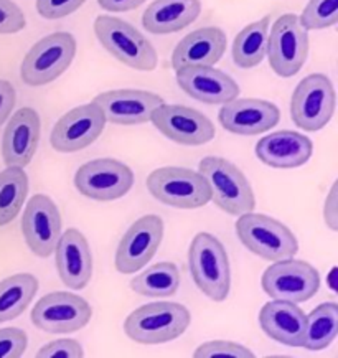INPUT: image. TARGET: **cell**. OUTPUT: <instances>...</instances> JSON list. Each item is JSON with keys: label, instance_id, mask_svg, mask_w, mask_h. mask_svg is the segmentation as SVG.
I'll use <instances>...</instances> for the list:
<instances>
[{"label": "cell", "instance_id": "44dd1931", "mask_svg": "<svg viewBox=\"0 0 338 358\" xmlns=\"http://www.w3.org/2000/svg\"><path fill=\"white\" fill-rule=\"evenodd\" d=\"M177 83L190 98L205 104H225L240 94L237 83L213 66L180 68Z\"/></svg>", "mask_w": 338, "mask_h": 358}, {"label": "cell", "instance_id": "83f0119b", "mask_svg": "<svg viewBox=\"0 0 338 358\" xmlns=\"http://www.w3.org/2000/svg\"><path fill=\"white\" fill-rule=\"evenodd\" d=\"M180 287V271L173 263H157L131 281V289L145 297H170Z\"/></svg>", "mask_w": 338, "mask_h": 358}, {"label": "cell", "instance_id": "52a82bcc", "mask_svg": "<svg viewBox=\"0 0 338 358\" xmlns=\"http://www.w3.org/2000/svg\"><path fill=\"white\" fill-rule=\"evenodd\" d=\"M147 188L155 200L180 210L202 208L212 200L207 178L185 167L157 169L147 177Z\"/></svg>", "mask_w": 338, "mask_h": 358}, {"label": "cell", "instance_id": "1f68e13d", "mask_svg": "<svg viewBox=\"0 0 338 358\" xmlns=\"http://www.w3.org/2000/svg\"><path fill=\"white\" fill-rule=\"evenodd\" d=\"M195 358H214V357H228V358H254V353L240 343L228 341H212L205 342L196 348L193 353Z\"/></svg>", "mask_w": 338, "mask_h": 358}, {"label": "cell", "instance_id": "30bf717a", "mask_svg": "<svg viewBox=\"0 0 338 358\" xmlns=\"http://www.w3.org/2000/svg\"><path fill=\"white\" fill-rule=\"evenodd\" d=\"M261 284L264 292L272 299L300 304L317 294L321 274L307 261L289 258L274 261V264L264 271Z\"/></svg>", "mask_w": 338, "mask_h": 358}, {"label": "cell", "instance_id": "3957f363", "mask_svg": "<svg viewBox=\"0 0 338 358\" xmlns=\"http://www.w3.org/2000/svg\"><path fill=\"white\" fill-rule=\"evenodd\" d=\"M94 34L114 58L132 70L152 71L157 66L159 58L154 45L122 18L99 15L94 20Z\"/></svg>", "mask_w": 338, "mask_h": 358}, {"label": "cell", "instance_id": "9c48e42d", "mask_svg": "<svg viewBox=\"0 0 338 358\" xmlns=\"http://www.w3.org/2000/svg\"><path fill=\"white\" fill-rule=\"evenodd\" d=\"M337 94L330 78L321 73L305 76L291 99V116L299 129L315 132L330 122L335 113Z\"/></svg>", "mask_w": 338, "mask_h": 358}, {"label": "cell", "instance_id": "4fadbf2b", "mask_svg": "<svg viewBox=\"0 0 338 358\" xmlns=\"http://www.w3.org/2000/svg\"><path fill=\"white\" fill-rule=\"evenodd\" d=\"M106 122L98 104H81L58 119L50 136V142L58 152H78L99 139Z\"/></svg>", "mask_w": 338, "mask_h": 358}, {"label": "cell", "instance_id": "ac0fdd59", "mask_svg": "<svg viewBox=\"0 0 338 358\" xmlns=\"http://www.w3.org/2000/svg\"><path fill=\"white\" fill-rule=\"evenodd\" d=\"M93 103L101 108L106 121L119 126H135L149 122L163 99L150 91L114 90L98 94Z\"/></svg>", "mask_w": 338, "mask_h": 358}, {"label": "cell", "instance_id": "74e56055", "mask_svg": "<svg viewBox=\"0 0 338 358\" xmlns=\"http://www.w3.org/2000/svg\"><path fill=\"white\" fill-rule=\"evenodd\" d=\"M15 101L17 94L12 83L0 80V126L7 121L8 116H10L13 108H15Z\"/></svg>", "mask_w": 338, "mask_h": 358}, {"label": "cell", "instance_id": "ffe728a7", "mask_svg": "<svg viewBox=\"0 0 338 358\" xmlns=\"http://www.w3.org/2000/svg\"><path fill=\"white\" fill-rule=\"evenodd\" d=\"M42 122L35 109L22 108L8 121L2 139V157L7 167H27L38 147Z\"/></svg>", "mask_w": 338, "mask_h": 358}, {"label": "cell", "instance_id": "5b68a950", "mask_svg": "<svg viewBox=\"0 0 338 358\" xmlns=\"http://www.w3.org/2000/svg\"><path fill=\"white\" fill-rule=\"evenodd\" d=\"M198 172L207 178L212 200L218 208L235 217L253 212L256 206L253 187L235 164L223 157H205L198 165Z\"/></svg>", "mask_w": 338, "mask_h": 358}, {"label": "cell", "instance_id": "d6a6232c", "mask_svg": "<svg viewBox=\"0 0 338 358\" xmlns=\"http://www.w3.org/2000/svg\"><path fill=\"white\" fill-rule=\"evenodd\" d=\"M29 338L22 329H0V358H20L27 350Z\"/></svg>", "mask_w": 338, "mask_h": 358}, {"label": "cell", "instance_id": "4316f807", "mask_svg": "<svg viewBox=\"0 0 338 358\" xmlns=\"http://www.w3.org/2000/svg\"><path fill=\"white\" fill-rule=\"evenodd\" d=\"M269 25H271V17L266 15L261 20L244 27L236 35L231 50L233 62L236 63V66L251 70L263 62L267 52Z\"/></svg>", "mask_w": 338, "mask_h": 358}, {"label": "cell", "instance_id": "8992f818", "mask_svg": "<svg viewBox=\"0 0 338 358\" xmlns=\"http://www.w3.org/2000/svg\"><path fill=\"white\" fill-rule=\"evenodd\" d=\"M76 40L68 31L38 40L25 55L20 66V78L29 86H45L58 80L75 59Z\"/></svg>", "mask_w": 338, "mask_h": 358}, {"label": "cell", "instance_id": "484cf974", "mask_svg": "<svg viewBox=\"0 0 338 358\" xmlns=\"http://www.w3.org/2000/svg\"><path fill=\"white\" fill-rule=\"evenodd\" d=\"M38 291V279L34 274H13L0 281V324L17 319L31 304Z\"/></svg>", "mask_w": 338, "mask_h": 358}, {"label": "cell", "instance_id": "d590c367", "mask_svg": "<svg viewBox=\"0 0 338 358\" xmlns=\"http://www.w3.org/2000/svg\"><path fill=\"white\" fill-rule=\"evenodd\" d=\"M86 0H36V10L43 18L58 20L75 13Z\"/></svg>", "mask_w": 338, "mask_h": 358}, {"label": "cell", "instance_id": "8d00e7d4", "mask_svg": "<svg viewBox=\"0 0 338 358\" xmlns=\"http://www.w3.org/2000/svg\"><path fill=\"white\" fill-rule=\"evenodd\" d=\"M323 222L332 231L338 229V183L335 182L323 203Z\"/></svg>", "mask_w": 338, "mask_h": 358}, {"label": "cell", "instance_id": "e575fe53", "mask_svg": "<svg viewBox=\"0 0 338 358\" xmlns=\"http://www.w3.org/2000/svg\"><path fill=\"white\" fill-rule=\"evenodd\" d=\"M84 357L83 347L75 338H59L47 343L36 352V358H81Z\"/></svg>", "mask_w": 338, "mask_h": 358}, {"label": "cell", "instance_id": "277c9868", "mask_svg": "<svg viewBox=\"0 0 338 358\" xmlns=\"http://www.w3.org/2000/svg\"><path fill=\"white\" fill-rule=\"evenodd\" d=\"M236 233L241 243L266 261L294 258L299 241L294 233L279 220L261 213H243L236 222Z\"/></svg>", "mask_w": 338, "mask_h": 358}, {"label": "cell", "instance_id": "cb8c5ba5", "mask_svg": "<svg viewBox=\"0 0 338 358\" xmlns=\"http://www.w3.org/2000/svg\"><path fill=\"white\" fill-rule=\"evenodd\" d=\"M259 325L272 341L287 347H302L307 315L294 302L272 299L259 310Z\"/></svg>", "mask_w": 338, "mask_h": 358}, {"label": "cell", "instance_id": "8fae6325", "mask_svg": "<svg viewBox=\"0 0 338 358\" xmlns=\"http://www.w3.org/2000/svg\"><path fill=\"white\" fill-rule=\"evenodd\" d=\"M134 185V173L116 159H96L78 169L75 187L81 195L98 201H112L127 195Z\"/></svg>", "mask_w": 338, "mask_h": 358}, {"label": "cell", "instance_id": "5bb4252c", "mask_svg": "<svg viewBox=\"0 0 338 358\" xmlns=\"http://www.w3.org/2000/svg\"><path fill=\"white\" fill-rule=\"evenodd\" d=\"M163 240V220L145 215L129 227L116 251V269L121 274L137 273L154 258Z\"/></svg>", "mask_w": 338, "mask_h": 358}, {"label": "cell", "instance_id": "d6986e66", "mask_svg": "<svg viewBox=\"0 0 338 358\" xmlns=\"http://www.w3.org/2000/svg\"><path fill=\"white\" fill-rule=\"evenodd\" d=\"M54 252H57V269L61 282L75 291H81L88 286L93 276V256L83 233L76 228L63 231Z\"/></svg>", "mask_w": 338, "mask_h": 358}, {"label": "cell", "instance_id": "f546056e", "mask_svg": "<svg viewBox=\"0 0 338 358\" xmlns=\"http://www.w3.org/2000/svg\"><path fill=\"white\" fill-rule=\"evenodd\" d=\"M338 334V304L325 302L317 306L307 315L304 348L310 352H321L335 341Z\"/></svg>", "mask_w": 338, "mask_h": 358}, {"label": "cell", "instance_id": "f35d334b", "mask_svg": "<svg viewBox=\"0 0 338 358\" xmlns=\"http://www.w3.org/2000/svg\"><path fill=\"white\" fill-rule=\"evenodd\" d=\"M145 0H98L99 7L108 12H129L140 7Z\"/></svg>", "mask_w": 338, "mask_h": 358}, {"label": "cell", "instance_id": "7a4b0ae2", "mask_svg": "<svg viewBox=\"0 0 338 358\" xmlns=\"http://www.w3.org/2000/svg\"><path fill=\"white\" fill-rule=\"evenodd\" d=\"M191 278L200 291L214 302H223L231 289V268L225 246L210 233H198L189 250Z\"/></svg>", "mask_w": 338, "mask_h": 358}, {"label": "cell", "instance_id": "ba28073f", "mask_svg": "<svg viewBox=\"0 0 338 358\" xmlns=\"http://www.w3.org/2000/svg\"><path fill=\"white\" fill-rule=\"evenodd\" d=\"M309 30L295 13L281 15L267 36L269 66L281 78H292L302 70L309 57Z\"/></svg>", "mask_w": 338, "mask_h": 358}, {"label": "cell", "instance_id": "2e32d148", "mask_svg": "<svg viewBox=\"0 0 338 358\" xmlns=\"http://www.w3.org/2000/svg\"><path fill=\"white\" fill-rule=\"evenodd\" d=\"M150 122L167 139L180 145H203L214 137V126L203 113L180 104H161Z\"/></svg>", "mask_w": 338, "mask_h": 358}, {"label": "cell", "instance_id": "d4e9b609", "mask_svg": "<svg viewBox=\"0 0 338 358\" xmlns=\"http://www.w3.org/2000/svg\"><path fill=\"white\" fill-rule=\"evenodd\" d=\"M200 12V0H154L144 12L142 25L154 35L175 34L193 24Z\"/></svg>", "mask_w": 338, "mask_h": 358}, {"label": "cell", "instance_id": "7402d4cb", "mask_svg": "<svg viewBox=\"0 0 338 358\" xmlns=\"http://www.w3.org/2000/svg\"><path fill=\"white\" fill-rule=\"evenodd\" d=\"M314 144L295 131L272 132L256 144V157L272 169H297L312 157Z\"/></svg>", "mask_w": 338, "mask_h": 358}, {"label": "cell", "instance_id": "e0dca14e", "mask_svg": "<svg viewBox=\"0 0 338 358\" xmlns=\"http://www.w3.org/2000/svg\"><path fill=\"white\" fill-rule=\"evenodd\" d=\"M220 124L228 132L237 136H258L271 131L281 119L276 104L264 99H231L223 104L218 114Z\"/></svg>", "mask_w": 338, "mask_h": 358}, {"label": "cell", "instance_id": "4dcf8cb0", "mask_svg": "<svg viewBox=\"0 0 338 358\" xmlns=\"http://www.w3.org/2000/svg\"><path fill=\"white\" fill-rule=\"evenodd\" d=\"M300 24L305 30H323L338 24V0H309Z\"/></svg>", "mask_w": 338, "mask_h": 358}, {"label": "cell", "instance_id": "603a6c76", "mask_svg": "<svg viewBox=\"0 0 338 358\" xmlns=\"http://www.w3.org/2000/svg\"><path fill=\"white\" fill-rule=\"evenodd\" d=\"M226 35L218 27H205L180 40L172 55L173 70L186 66H213L226 52Z\"/></svg>", "mask_w": 338, "mask_h": 358}, {"label": "cell", "instance_id": "f1b7e54d", "mask_svg": "<svg viewBox=\"0 0 338 358\" xmlns=\"http://www.w3.org/2000/svg\"><path fill=\"white\" fill-rule=\"evenodd\" d=\"M29 195V176L22 167H7L0 172V227L12 223Z\"/></svg>", "mask_w": 338, "mask_h": 358}, {"label": "cell", "instance_id": "9a60e30c", "mask_svg": "<svg viewBox=\"0 0 338 358\" xmlns=\"http://www.w3.org/2000/svg\"><path fill=\"white\" fill-rule=\"evenodd\" d=\"M61 215L48 195L31 196L22 217V233L27 246L38 258H48L61 236Z\"/></svg>", "mask_w": 338, "mask_h": 358}, {"label": "cell", "instance_id": "7c38bea8", "mask_svg": "<svg viewBox=\"0 0 338 358\" xmlns=\"http://www.w3.org/2000/svg\"><path fill=\"white\" fill-rule=\"evenodd\" d=\"M93 315L89 302L71 292L43 296L31 310V322L48 334H73L88 325Z\"/></svg>", "mask_w": 338, "mask_h": 358}, {"label": "cell", "instance_id": "6da1fadb", "mask_svg": "<svg viewBox=\"0 0 338 358\" xmlns=\"http://www.w3.org/2000/svg\"><path fill=\"white\" fill-rule=\"evenodd\" d=\"M191 314L178 302H150L132 310L124 322L131 341L142 345H159L175 341L189 329Z\"/></svg>", "mask_w": 338, "mask_h": 358}, {"label": "cell", "instance_id": "836d02e7", "mask_svg": "<svg viewBox=\"0 0 338 358\" xmlns=\"http://www.w3.org/2000/svg\"><path fill=\"white\" fill-rule=\"evenodd\" d=\"M27 25L22 8L12 0H0V35H13Z\"/></svg>", "mask_w": 338, "mask_h": 358}]
</instances>
